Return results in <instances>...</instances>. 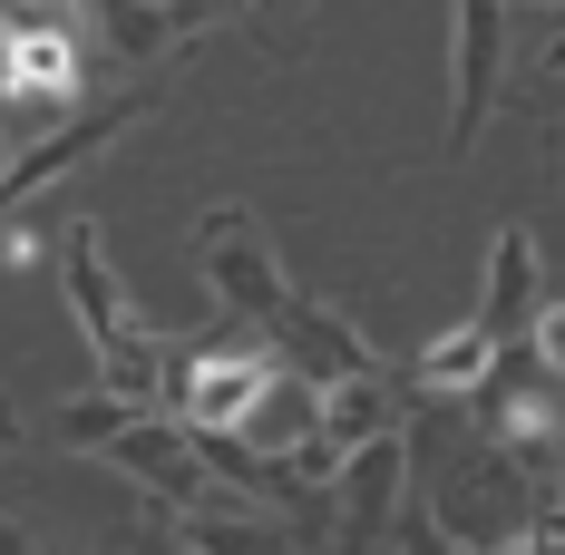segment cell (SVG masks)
Returning a JSON list of instances; mask_svg holds the SVG:
<instances>
[{"instance_id":"obj_1","label":"cell","mask_w":565,"mask_h":555,"mask_svg":"<svg viewBox=\"0 0 565 555\" xmlns=\"http://www.w3.org/2000/svg\"><path fill=\"white\" fill-rule=\"evenodd\" d=\"M282 381V351L254 322H215V332L195 341H167V419H185V429H225V439H244V419L264 409V389Z\"/></svg>"},{"instance_id":"obj_2","label":"cell","mask_w":565,"mask_h":555,"mask_svg":"<svg viewBox=\"0 0 565 555\" xmlns=\"http://www.w3.org/2000/svg\"><path fill=\"white\" fill-rule=\"evenodd\" d=\"M157 108H167V68L127 78L117 98H78V108H68V127H50L40 147H20V167H0V224L20 215V205H30L40 185H58L68 167H88V157H98L108 137H127L137 117H157Z\"/></svg>"},{"instance_id":"obj_3","label":"cell","mask_w":565,"mask_h":555,"mask_svg":"<svg viewBox=\"0 0 565 555\" xmlns=\"http://www.w3.org/2000/svg\"><path fill=\"white\" fill-rule=\"evenodd\" d=\"M508 58H516V10L508 0H458L449 20V157H468L478 147V127H488V108L508 98Z\"/></svg>"},{"instance_id":"obj_4","label":"cell","mask_w":565,"mask_h":555,"mask_svg":"<svg viewBox=\"0 0 565 555\" xmlns=\"http://www.w3.org/2000/svg\"><path fill=\"white\" fill-rule=\"evenodd\" d=\"M195 274H205V292L225 302L234 322H264L282 302V282H292L274 264V234L244 215V205H205V215H195Z\"/></svg>"},{"instance_id":"obj_5","label":"cell","mask_w":565,"mask_h":555,"mask_svg":"<svg viewBox=\"0 0 565 555\" xmlns=\"http://www.w3.org/2000/svg\"><path fill=\"white\" fill-rule=\"evenodd\" d=\"M254 332L274 341L282 371H292V381H312V389H322V381H351V371H381V351L351 332L332 302H312V292H292V282H282V302L254 322Z\"/></svg>"},{"instance_id":"obj_6","label":"cell","mask_w":565,"mask_h":555,"mask_svg":"<svg viewBox=\"0 0 565 555\" xmlns=\"http://www.w3.org/2000/svg\"><path fill=\"white\" fill-rule=\"evenodd\" d=\"M98 458H108L117 478H137V488H147L157 506H175V516H195V506L215 498V478H205L195 439L175 429L167 409H137V419H127V429H117V439L98 448Z\"/></svg>"},{"instance_id":"obj_7","label":"cell","mask_w":565,"mask_h":555,"mask_svg":"<svg viewBox=\"0 0 565 555\" xmlns=\"http://www.w3.org/2000/svg\"><path fill=\"white\" fill-rule=\"evenodd\" d=\"M0 98H20V108H78L88 98V40H78V20H20L0 40Z\"/></svg>"},{"instance_id":"obj_8","label":"cell","mask_w":565,"mask_h":555,"mask_svg":"<svg viewBox=\"0 0 565 555\" xmlns=\"http://www.w3.org/2000/svg\"><path fill=\"white\" fill-rule=\"evenodd\" d=\"M399 468H409V439L399 429H381V439H361V448H341V536L332 555H371L381 546V526L399 516Z\"/></svg>"},{"instance_id":"obj_9","label":"cell","mask_w":565,"mask_h":555,"mask_svg":"<svg viewBox=\"0 0 565 555\" xmlns=\"http://www.w3.org/2000/svg\"><path fill=\"white\" fill-rule=\"evenodd\" d=\"M399 371L381 361V371H351V381H322V419H312V439L332 448H361V439H381V429H399Z\"/></svg>"},{"instance_id":"obj_10","label":"cell","mask_w":565,"mask_h":555,"mask_svg":"<svg viewBox=\"0 0 565 555\" xmlns=\"http://www.w3.org/2000/svg\"><path fill=\"white\" fill-rule=\"evenodd\" d=\"M536 322V234L508 224L498 244H488V302H478V332L488 341H526Z\"/></svg>"},{"instance_id":"obj_11","label":"cell","mask_w":565,"mask_h":555,"mask_svg":"<svg viewBox=\"0 0 565 555\" xmlns=\"http://www.w3.org/2000/svg\"><path fill=\"white\" fill-rule=\"evenodd\" d=\"M185 546L195 555H302L274 516H244V506H225V498H205L195 516H185Z\"/></svg>"},{"instance_id":"obj_12","label":"cell","mask_w":565,"mask_h":555,"mask_svg":"<svg viewBox=\"0 0 565 555\" xmlns=\"http://www.w3.org/2000/svg\"><path fill=\"white\" fill-rule=\"evenodd\" d=\"M488 351H498V341L478 332V322H458V332H439L419 361H409V381L429 389V399H449V389H468L478 371H488Z\"/></svg>"},{"instance_id":"obj_13","label":"cell","mask_w":565,"mask_h":555,"mask_svg":"<svg viewBox=\"0 0 565 555\" xmlns=\"http://www.w3.org/2000/svg\"><path fill=\"white\" fill-rule=\"evenodd\" d=\"M127 419H137V399H117V389H88V399H68V409H58V448H108Z\"/></svg>"},{"instance_id":"obj_14","label":"cell","mask_w":565,"mask_h":555,"mask_svg":"<svg viewBox=\"0 0 565 555\" xmlns=\"http://www.w3.org/2000/svg\"><path fill=\"white\" fill-rule=\"evenodd\" d=\"M167 10V40H195V30H215V20H244L254 0H157Z\"/></svg>"},{"instance_id":"obj_15","label":"cell","mask_w":565,"mask_h":555,"mask_svg":"<svg viewBox=\"0 0 565 555\" xmlns=\"http://www.w3.org/2000/svg\"><path fill=\"white\" fill-rule=\"evenodd\" d=\"M0 20H68V0H0Z\"/></svg>"},{"instance_id":"obj_16","label":"cell","mask_w":565,"mask_h":555,"mask_svg":"<svg viewBox=\"0 0 565 555\" xmlns=\"http://www.w3.org/2000/svg\"><path fill=\"white\" fill-rule=\"evenodd\" d=\"M292 10H312V0H254V20L274 30V50H282V20H292Z\"/></svg>"},{"instance_id":"obj_17","label":"cell","mask_w":565,"mask_h":555,"mask_svg":"<svg viewBox=\"0 0 565 555\" xmlns=\"http://www.w3.org/2000/svg\"><path fill=\"white\" fill-rule=\"evenodd\" d=\"M147 555H185V546H167V536H147Z\"/></svg>"},{"instance_id":"obj_18","label":"cell","mask_w":565,"mask_h":555,"mask_svg":"<svg viewBox=\"0 0 565 555\" xmlns=\"http://www.w3.org/2000/svg\"><path fill=\"white\" fill-rule=\"evenodd\" d=\"M536 10H556V0H536Z\"/></svg>"}]
</instances>
